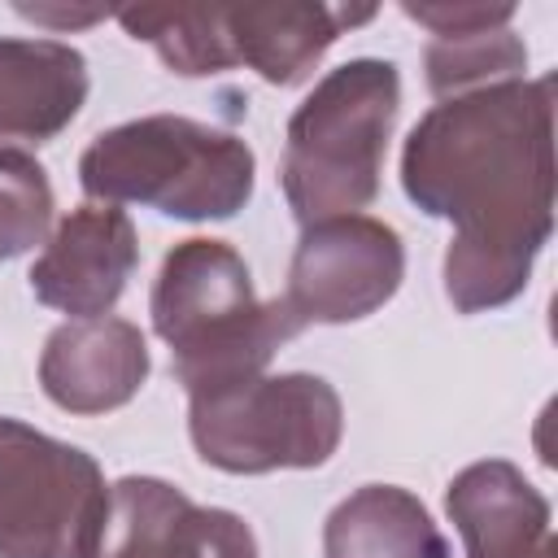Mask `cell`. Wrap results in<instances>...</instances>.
Returning <instances> with one entry per match:
<instances>
[{"mask_svg": "<svg viewBox=\"0 0 558 558\" xmlns=\"http://www.w3.org/2000/svg\"><path fill=\"white\" fill-rule=\"evenodd\" d=\"M401 187L453 222L445 296L458 314L514 301L554 231V74L432 105L401 148Z\"/></svg>", "mask_w": 558, "mask_h": 558, "instance_id": "1", "label": "cell"}, {"mask_svg": "<svg viewBox=\"0 0 558 558\" xmlns=\"http://www.w3.org/2000/svg\"><path fill=\"white\" fill-rule=\"evenodd\" d=\"M148 310L187 397L262 375L270 357L301 336L283 296L257 301L248 262L227 240H179L161 257Z\"/></svg>", "mask_w": 558, "mask_h": 558, "instance_id": "2", "label": "cell"}, {"mask_svg": "<svg viewBox=\"0 0 558 558\" xmlns=\"http://www.w3.org/2000/svg\"><path fill=\"white\" fill-rule=\"evenodd\" d=\"M253 148L222 126L148 113L100 131L78 157V183L100 205H148L166 218H235L253 196Z\"/></svg>", "mask_w": 558, "mask_h": 558, "instance_id": "3", "label": "cell"}, {"mask_svg": "<svg viewBox=\"0 0 558 558\" xmlns=\"http://www.w3.org/2000/svg\"><path fill=\"white\" fill-rule=\"evenodd\" d=\"M401 109L392 61L353 57L318 78L288 118L279 183L301 227L357 214L379 196L384 153Z\"/></svg>", "mask_w": 558, "mask_h": 558, "instance_id": "4", "label": "cell"}, {"mask_svg": "<svg viewBox=\"0 0 558 558\" xmlns=\"http://www.w3.org/2000/svg\"><path fill=\"white\" fill-rule=\"evenodd\" d=\"M187 436L205 466L227 475L323 466L344 436L340 392L323 375H253L187 401Z\"/></svg>", "mask_w": 558, "mask_h": 558, "instance_id": "5", "label": "cell"}, {"mask_svg": "<svg viewBox=\"0 0 558 558\" xmlns=\"http://www.w3.org/2000/svg\"><path fill=\"white\" fill-rule=\"evenodd\" d=\"M105 506L87 449L0 418V558H92Z\"/></svg>", "mask_w": 558, "mask_h": 558, "instance_id": "6", "label": "cell"}, {"mask_svg": "<svg viewBox=\"0 0 558 558\" xmlns=\"http://www.w3.org/2000/svg\"><path fill=\"white\" fill-rule=\"evenodd\" d=\"M405 279L401 235L371 214L310 222L292 248L283 305L305 327L357 323L388 305Z\"/></svg>", "mask_w": 558, "mask_h": 558, "instance_id": "7", "label": "cell"}, {"mask_svg": "<svg viewBox=\"0 0 558 558\" xmlns=\"http://www.w3.org/2000/svg\"><path fill=\"white\" fill-rule=\"evenodd\" d=\"M140 266V235L126 209L87 201L70 209L31 266V292L74 318H100Z\"/></svg>", "mask_w": 558, "mask_h": 558, "instance_id": "8", "label": "cell"}, {"mask_svg": "<svg viewBox=\"0 0 558 558\" xmlns=\"http://www.w3.org/2000/svg\"><path fill=\"white\" fill-rule=\"evenodd\" d=\"M148 366V340L135 323L70 318L44 340L39 388L65 414H109L144 388Z\"/></svg>", "mask_w": 558, "mask_h": 558, "instance_id": "9", "label": "cell"}, {"mask_svg": "<svg viewBox=\"0 0 558 558\" xmlns=\"http://www.w3.org/2000/svg\"><path fill=\"white\" fill-rule=\"evenodd\" d=\"M445 510L466 558H558L549 501L506 458H484L458 471L445 488Z\"/></svg>", "mask_w": 558, "mask_h": 558, "instance_id": "10", "label": "cell"}, {"mask_svg": "<svg viewBox=\"0 0 558 558\" xmlns=\"http://www.w3.org/2000/svg\"><path fill=\"white\" fill-rule=\"evenodd\" d=\"M405 17L423 22L432 31V44L423 52L427 87L432 96H462L488 83L523 78L527 48L510 31L514 4H401Z\"/></svg>", "mask_w": 558, "mask_h": 558, "instance_id": "11", "label": "cell"}, {"mask_svg": "<svg viewBox=\"0 0 558 558\" xmlns=\"http://www.w3.org/2000/svg\"><path fill=\"white\" fill-rule=\"evenodd\" d=\"M375 9L314 4V0H262V4H227V35L235 65L244 61L275 87L301 83L323 52L340 39L344 26L371 22Z\"/></svg>", "mask_w": 558, "mask_h": 558, "instance_id": "12", "label": "cell"}, {"mask_svg": "<svg viewBox=\"0 0 558 558\" xmlns=\"http://www.w3.org/2000/svg\"><path fill=\"white\" fill-rule=\"evenodd\" d=\"M87 100V61L61 39H0V140L48 144Z\"/></svg>", "mask_w": 558, "mask_h": 558, "instance_id": "13", "label": "cell"}, {"mask_svg": "<svg viewBox=\"0 0 558 558\" xmlns=\"http://www.w3.org/2000/svg\"><path fill=\"white\" fill-rule=\"evenodd\" d=\"M323 558H449V541L410 488L362 484L327 514Z\"/></svg>", "mask_w": 558, "mask_h": 558, "instance_id": "14", "label": "cell"}, {"mask_svg": "<svg viewBox=\"0 0 558 558\" xmlns=\"http://www.w3.org/2000/svg\"><path fill=\"white\" fill-rule=\"evenodd\" d=\"M205 506L153 475L109 484L105 523L92 558H187L201 536Z\"/></svg>", "mask_w": 558, "mask_h": 558, "instance_id": "15", "label": "cell"}, {"mask_svg": "<svg viewBox=\"0 0 558 558\" xmlns=\"http://www.w3.org/2000/svg\"><path fill=\"white\" fill-rule=\"evenodd\" d=\"M118 22L131 39L153 44L157 57L183 78H205L235 65L227 35V4H196V9L144 4V9H122Z\"/></svg>", "mask_w": 558, "mask_h": 558, "instance_id": "16", "label": "cell"}, {"mask_svg": "<svg viewBox=\"0 0 558 558\" xmlns=\"http://www.w3.org/2000/svg\"><path fill=\"white\" fill-rule=\"evenodd\" d=\"M52 183L48 170L22 153L0 144V262L31 253L44 244L52 227Z\"/></svg>", "mask_w": 558, "mask_h": 558, "instance_id": "17", "label": "cell"}, {"mask_svg": "<svg viewBox=\"0 0 558 558\" xmlns=\"http://www.w3.org/2000/svg\"><path fill=\"white\" fill-rule=\"evenodd\" d=\"M187 558H262L253 527L231 510H205L201 536Z\"/></svg>", "mask_w": 558, "mask_h": 558, "instance_id": "18", "label": "cell"}]
</instances>
